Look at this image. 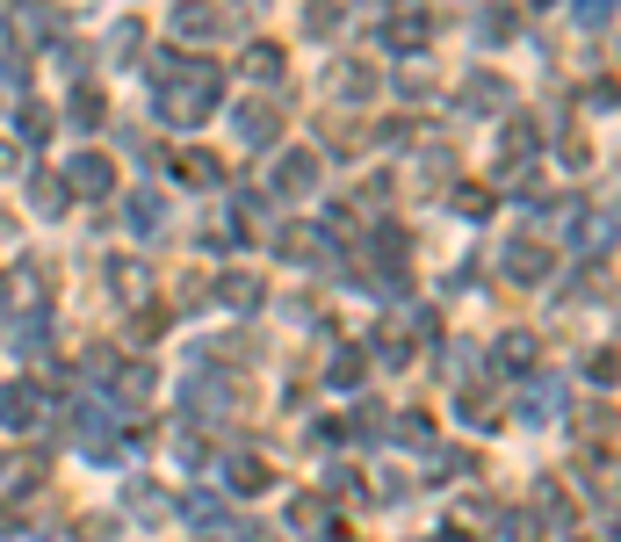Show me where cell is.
<instances>
[{
	"label": "cell",
	"instance_id": "6da1fadb",
	"mask_svg": "<svg viewBox=\"0 0 621 542\" xmlns=\"http://www.w3.org/2000/svg\"><path fill=\"white\" fill-rule=\"evenodd\" d=\"M72 181H80V189H102L109 167H102V159H72Z\"/></svg>",
	"mask_w": 621,
	"mask_h": 542
}]
</instances>
